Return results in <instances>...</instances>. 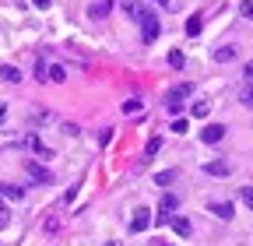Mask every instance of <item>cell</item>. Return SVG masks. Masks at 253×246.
Masks as SVG:
<instances>
[{
  "label": "cell",
  "instance_id": "1",
  "mask_svg": "<svg viewBox=\"0 0 253 246\" xmlns=\"http://www.w3.org/2000/svg\"><path fill=\"white\" fill-rule=\"evenodd\" d=\"M194 95V84L190 81H183V84H176L172 91H169V99H166V106H169V113H179L183 109V99H190Z\"/></svg>",
  "mask_w": 253,
  "mask_h": 246
},
{
  "label": "cell",
  "instance_id": "2",
  "mask_svg": "<svg viewBox=\"0 0 253 246\" xmlns=\"http://www.w3.org/2000/svg\"><path fill=\"white\" fill-rule=\"evenodd\" d=\"M158 32H162V25H158V14L144 7V14H141V36H144V42H155Z\"/></svg>",
  "mask_w": 253,
  "mask_h": 246
},
{
  "label": "cell",
  "instance_id": "3",
  "mask_svg": "<svg viewBox=\"0 0 253 246\" xmlns=\"http://www.w3.org/2000/svg\"><path fill=\"white\" fill-rule=\"evenodd\" d=\"M25 172L36 179V183H42V187H49V183H53V172H49V169H42L39 162H25Z\"/></svg>",
  "mask_w": 253,
  "mask_h": 246
},
{
  "label": "cell",
  "instance_id": "4",
  "mask_svg": "<svg viewBox=\"0 0 253 246\" xmlns=\"http://www.w3.org/2000/svg\"><path fill=\"white\" fill-rule=\"evenodd\" d=\"M204 172L208 176H229L232 172V162L229 159H211V162H204Z\"/></svg>",
  "mask_w": 253,
  "mask_h": 246
},
{
  "label": "cell",
  "instance_id": "5",
  "mask_svg": "<svg viewBox=\"0 0 253 246\" xmlns=\"http://www.w3.org/2000/svg\"><path fill=\"white\" fill-rule=\"evenodd\" d=\"M176 207H179V197H176V194H166L162 204H158V211H162V214H158V222H169Z\"/></svg>",
  "mask_w": 253,
  "mask_h": 246
},
{
  "label": "cell",
  "instance_id": "6",
  "mask_svg": "<svg viewBox=\"0 0 253 246\" xmlns=\"http://www.w3.org/2000/svg\"><path fill=\"white\" fill-rule=\"evenodd\" d=\"M162 151V137H151L148 144H144V155H141V162H137V169H144V165H151V159Z\"/></svg>",
  "mask_w": 253,
  "mask_h": 246
},
{
  "label": "cell",
  "instance_id": "7",
  "mask_svg": "<svg viewBox=\"0 0 253 246\" xmlns=\"http://www.w3.org/2000/svg\"><path fill=\"white\" fill-rule=\"evenodd\" d=\"M221 137H225V127H221V123H208V127L201 130V141L204 144H218Z\"/></svg>",
  "mask_w": 253,
  "mask_h": 246
},
{
  "label": "cell",
  "instance_id": "8",
  "mask_svg": "<svg viewBox=\"0 0 253 246\" xmlns=\"http://www.w3.org/2000/svg\"><path fill=\"white\" fill-rule=\"evenodd\" d=\"M148 225H151V211L148 207H137L134 218H130V232H144Z\"/></svg>",
  "mask_w": 253,
  "mask_h": 246
},
{
  "label": "cell",
  "instance_id": "9",
  "mask_svg": "<svg viewBox=\"0 0 253 246\" xmlns=\"http://www.w3.org/2000/svg\"><path fill=\"white\" fill-rule=\"evenodd\" d=\"M208 211H211V214H218V218H225V222L236 214V207H232V204H221V201H211V204H208Z\"/></svg>",
  "mask_w": 253,
  "mask_h": 246
},
{
  "label": "cell",
  "instance_id": "10",
  "mask_svg": "<svg viewBox=\"0 0 253 246\" xmlns=\"http://www.w3.org/2000/svg\"><path fill=\"white\" fill-rule=\"evenodd\" d=\"M169 222H172V232H176V236H190V232H194V225H190V218H183V214H172Z\"/></svg>",
  "mask_w": 253,
  "mask_h": 246
},
{
  "label": "cell",
  "instance_id": "11",
  "mask_svg": "<svg viewBox=\"0 0 253 246\" xmlns=\"http://www.w3.org/2000/svg\"><path fill=\"white\" fill-rule=\"evenodd\" d=\"M113 11V0H95V4L88 7V18H106Z\"/></svg>",
  "mask_w": 253,
  "mask_h": 246
},
{
  "label": "cell",
  "instance_id": "12",
  "mask_svg": "<svg viewBox=\"0 0 253 246\" xmlns=\"http://www.w3.org/2000/svg\"><path fill=\"white\" fill-rule=\"evenodd\" d=\"M236 53H239L236 46H218L214 49V60H218V64H229V60H236Z\"/></svg>",
  "mask_w": 253,
  "mask_h": 246
},
{
  "label": "cell",
  "instance_id": "13",
  "mask_svg": "<svg viewBox=\"0 0 253 246\" xmlns=\"http://www.w3.org/2000/svg\"><path fill=\"white\" fill-rule=\"evenodd\" d=\"M0 197H11V201H21V197H25V190H21V187H14V183H0Z\"/></svg>",
  "mask_w": 253,
  "mask_h": 246
},
{
  "label": "cell",
  "instance_id": "14",
  "mask_svg": "<svg viewBox=\"0 0 253 246\" xmlns=\"http://www.w3.org/2000/svg\"><path fill=\"white\" fill-rule=\"evenodd\" d=\"M28 144H32V151H36V155H39V159H53V151H49V148H46V144H42V141H39L36 134H32V137H28Z\"/></svg>",
  "mask_w": 253,
  "mask_h": 246
},
{
  "label": "cell",
  "instance_id": "15",
  "mask_svg": "<svg viewBox=\"0 0 253 246\" xmlns=\"http://www.w3.org/2000/svg\"><path fill=\"white\" fill-rule=\"evenodd\" d=\"M239 102H243L246 109H253V81H246V84L239 88Z\"/></svg>",
  "mask_w": 253,
  "mask_h": 246
},
{
  "label": "cell",
  "instance_id": "16",
  "mask_svg": "<svg viewBox=\"0 0 253 246\" xmlns=\"http://www.w3.org/2000/svg\"><path fill=\"white\" fill-rule=\"evenodd\" d=\"M201 28H204V18H201V14L186 18V36H201Z\"/></svg>",
  "mask_w": 253,
  "mask_h": 246
},
{
  "label": "cell",
  "instance_id": "17",
  "mask_svg": "<svg viewBox=\"0 0 253 246\" xmlns=\"http://www.w3.org/2000/svg\"><path fill=\"white\" fill-rule=\"evenodd\" d=\"M0 78H4V81H11V84H18V81H21V71L7 64V67H0Z\"/></svg>",
  "mask_w": 253,
  "mask_h": 246
},
{
  "label": "cell",
  "instance_id": "18",
  "mask_svg": "<svg viewBox=\"0 0 253 246\" xmlns=\"http://www.w3.org/2000/svg\"><path fill=\"white\" fill-rule=\"evenodd\" d=\"M190 113H194L197 120H204V116L211 113V102H204V99H201V102H194V106H190Z\"/></svg>",
  "mask_w": 253,
  "mask_h": 246
},
{
  "label": "cell",
  "instance_id": "19",
  "mask_svg": "<svg viewBox=\"0 0 253 246\" xmlns=\"http://www.w3.org/2000/svg\"><path fill=\"white\" fill-rule=\"evenodd\" d=\"M141 109H144V102H141V99H126V102H123V113H130V116H134V113H141Z\"/></svg>",
  "mask_w": 253,
  "mask_h": 246
},
{
  "label": "cell",
  "instance_id": "20",
  "mask_svg": "<svg viewBox=\"0 0 253 246\" xmlns=\"http://www.w3.org/2000/svg\"><path fill=\"white\" fill-rule=\"evenodd\" d=\"M46 78H49V81H63V78H67V71H63L60 64H53V67L46 71Z\"/></svg>",
  "mask_w": 253,
  "mask_h": 246
},
{
  "label": "cell",
  "instance_id": "21",
  "mask_svg": "<svg viewBox=\"0 0 253 246\" xmlns=\"http://www.w3.org/2000/svg\"><path fill=\"white\" fill-rule=\"evenodd\" d=\"M172 179H176V169H166V172H158V176H155L158 187H166V183H172Z\"/></svg>",
  "mask_w": 253,
  "mask_h": 246
},
{
  "label": "cell",
  "instance_id": "22",
  "mask_svg": "<svg viewBox=\"0 0 253 246\" xmlns=\"http://www.w3.org/2000/svg\"><path fill=\"white\" fill-rule=\"evenodd\" d=\"M239 197H243V204L253 211V187H243V190H239Z\"/></svg>",
  "mask_w": 253,
  "mask_h": 246
},
{
  "label": "cell",
  "instance_id": "23",
  "mask_svg": "<svg viewBox=\"0 0 253 246\" xmlns=\"http://www.w3.org/2000/svg\"><path fill=\"white\" fill-rule=\"evenodd\" d=\"M169 67H183V53H179V49L169 53Z\"/></svg>",
  "mask_w": 253,
  "mask_h": 246
},
{
  "label": "cell",
  "instance_id": "24",
  "mask_svg": "<svg viewBox=\"0 0 253 246\" xmlns=\"http://www.w3.org/2000/svg\"><path fill=\"white\" fill-rule=\"evenodd\" d=\"M172 134H186V120H172Z\"/></svg>",
  "mask_w": 253,
  "mask_h": 246
},
{
  "label": "cell",
  "instance_id": "25",
  "mask_svg": "<svg viewBox=\"0 0 253 246\" xmlns=\"http://www.w3.org/2000/svg\"><path fill=\"white\" fill-rule=\"evenodd\" d=\"M239 11H243V18H253V0H243Z\"/></svg>",
  "mask_w": 253,
  "mask_h": 246
},
{
  "label": "cell",
  "instance_id": "26",
  "mask_svg": "<svg viewBox=\"0 0 253 246\" xmlns=\"http://www.w3.org/2000/svg\"><path fill=\"white\" fill-rule=\"evenodd\" d=\"M7 222H11V214H7V211H0V229H7Z\"/></svg>",
  "mask_w": 253,
  "mask_h": 246
},
{
  "label": "cell",
  "instance_id": "27",
  "mask_svg": "<svg viewBox=\"0 0 253 246\" xmlns=\"http://www.w3.org/2000/svg\"><path fill=\"white\" fill-rule=\"evenodd\" d=\"M243 74H246V81H253V60H250V64L243 67Z\"/></svg>",
  "mask_w": 253,
  "mask_h": 246
},
{
  "label": "cell",
  "instance_id": "28",
  "mask_svg": "<svg viewBox=\"0 0 253 246\" xmlns=\"http://www.w3.org/2000/svg\"><path fill=\"white\" fill-rule=\"evenodd\" d=\"M32 4H36L39 11H46V7H49V0H32Z\"/></svg>",
  "mask_w": 253,
  "mask_h": 246
},
{
  "label": "cell",
  "instance_id": "29",
  "mask_svg": "<svg viewBox=\"0 0 253 246\" xmlns=\"http://www.w3.org/2000/svg\"><path fill=\"white\" fill-rule=\"evenodd\" d=\"M148 246H172V243H166V239H151Z\"/></svg>",
  "mask_w": 253,
  "mask_h": 246
},
{
  "label": "cell",
  "instance_id": "30",
  "mask_svg": "<svg viewBox=\"0 0 253 246\" xmlns=\"http://www.w3.org/2000/svg\"><path fill=\"white\" fill-rule=\"evenodd\" d=\"M4 116H7V106H4V102H0V123H4Z\"/></svg>",
  "mask_w": 253,
  "mask_h": 246
},
{
  "label": "cell",
  "instance_id": "31",
  "mask_svg": "<svg viewBox=\"0 0 253 246\" xmlns=\"http://www.w3.org/2000/svg\"><path fill=\"white\" fill-rule=\"evenodd\" d=\"M155 4H162V7H169V0H155Z\"/></svg>",
  "mask_w": 253,
  "mask_h": 246
},
{
  "label": "cell",
  "instance_id": "32",
  "mask_svg": "<svg viewBox=\"0 0 253 246\" xmlns=\"http://www.w3.org/2000/svg\"><path fill=\"white\" fill-rule=\"evenodd\" d=\"M106 246H120V243H106Z\"/></svg>",
  "mask_w": 253,
  "mask_h": 246
}]
</instances>
